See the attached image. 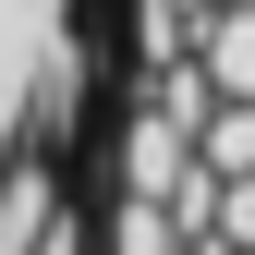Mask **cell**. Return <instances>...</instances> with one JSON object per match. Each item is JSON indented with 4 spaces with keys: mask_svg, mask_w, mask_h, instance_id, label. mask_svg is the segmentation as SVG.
I'll return each mask as SVG.
<instances>
[{
    "mask_svg": "<svg viewBox=\"0 0 255 255\" xmlns=\"http://www.w3.org/2000/svg\"><path fill=\"white\" fill-rule=\"evenodd\" d=\"M85 98H98L85 0H0V158L85 146Z\"/></svg>",
    "mask_w": 255,
    "mask_h": 255,
    "instance_id": "cell-1",
    "label": "cell"
},
{
    "mask_svg": "<svg viewBox=\"0 0 255 255\" xmlns=\"http://www.w3.org/2000/svg\"><path fill=\"white\" fill-rule=\"evenodd\" d=\"M219 255H243V243H219Z\"/></svg>",
    "mask_w": 255,
    "mask_h": 255,
    "instance_id": "cell-2",
    "label": "cell"
}]
</instances>
